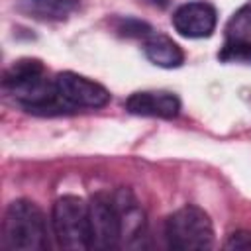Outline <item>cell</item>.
Returning a JSON list of instances; mask_svg holds the SVG:
<instances>
[{
    "instance_id": "cell-5",
    "label": "cell",
    "mask_w": 251,
    "mask_h": 251,
    "mask_svg": "<svg viewBox=\"0 0 251 251\" xmlns=\"http://www.w3.org/2000/svg\"><path fill=\"white\" fill-rule=\"evenodd\" d=\"M90 208V227H92V247L94 249H114L122 241V216L114 196L96 194L88 202Z\"/></svg>"
},
{
    "instance_id": "cell-4",
    "label": "cell",
    "mask_w": 251,
    "mask_h": 251,
    "mask_svg": "<svg viewBox=\"0 0 251 251\" xmlns=\"http://www.w3.org/2000/svg\"><path fill=\"white\" fill-rule=\"evenodd\" d=\"M165 237L169 247L173 249H180V251L210 249L214 245L212 220L202 208L194 204H186L167 218Z\"/></svg>"
},
{
    "instance_id": "cell-3",
    "label": "cell",
    "mask_w": 251,
    "mask_h": 251,
    "mask_svg": "<svg viewBox=\"0 0 251 251\" xmlns=\"http://www.w3.org/2000/svg\"><path fill=\"white\" fill-rule=\"evenodd\" d=\"M51 226L57 243L63 249L86 251L92 249L90 208L78 196L67 194L55 200L51 210Z\"/></svg>"
},
{
    "instance_id": "cell-9",
    "label": "cell",
    "mask_w": 251,
    "mask_h": 251,
    "mask_svg": "<svg viewBox=\"0 0 251 251\" xmlns=\"http://www.w3.org/2000/svg\"><path fill=\"white\" fill-rule=\"evenodd\" d=\"M145 57L161 69H176L184 63V53L176 41L165 33H151L143 41Z\"/></svg>"
},
{
    "instance_id": "cell-11",
    "label": "cell",
    "mask_w": 251,
    "mask_h": 251,
    "mask_svg": "<svg viewBox=\"0 0 251 251\" xmlns=\"http://www.w3.org/2000/svg\"><path fill=\"white\" fill-rule=\"evenodd\" d=\"M239 39H251V2L237 8L226 24V41Z\"/></svg>"
},
{
    "instance_id": "cell-6",
    "label": "cell",
    "mask_w": 251,
    "mask_h": 251,
    "mask_svg": "<svg viewBox=\"0 0 251 251\" xmlns=\"http://www.w3.org/2000/svg\"><path fill=\"white\" fill-rule=\"evenodd\" d=\"M55 88L71 108H102L110 102V92L100 82L73 71H63L55 78Z\"/></svg>"
},
{
    "instance_id": "cell-14",
    "label": "cell",
    "mask_w": 251,
    "mask_h": 251,
    "mask_svg": "<svg viewBox=\"0 0 251 251\" xmlns=\"http://www.w3.org/2000/svg\"><path fill=\"white\" fill-rule=\"evenodd\" d=\"M224 247L226 249H235V251H249L251 249V231H235V233H231Z\"/></svg>"
},
{
    "instance_id": "cell-10",
    "label": "cell",
    "mask_w": 251,
    "mask_h": 251,
    "mask_svg": "<svg viewBox=\"0 0 251 251\" xmlns=\"http://www.w3.org/2000/svg\"><path fill=\"white\" fill-rule=\"evenodd\" d=\"M78 8L76 0H18L16 10L27 18L43 22L67 20Z\"/></svg>"
},
{
    "instance_id": "cell-15",
    "label": "cell",
    "mask_w": 251,
    "mask_h": 251,
    "mask_svg": "<svg viewBox=\"0 0 251 251\" xmlns=\"http://www.w3.org/2000/svg\"><path fill=\"white\" fill-rule=\"evenodd\" d=\"M143 2L149 6H155V8H167L171 4V0H143Z\"/></svg>"
},
{
    "instance_id": "cell-8",
    "label": "cell",
    "mask_w": 251,
    "mask_h": 251,
    "mask_svg": "<svg viewBox=\"0 0 251 251\" xmlns=\"http://www.w3.org/2000/svg\"><path fill=\"white\" fill-rule=\"evenodd\" d=\"M126 110L133 116L145 118H163L171 120L176 118L180 112V100L173 92H133L126 100Z\"/></svg>"
},
{
    "instance_id": "cell-12",
    "label": "cell",
    "mask_w": 251,
    "mask_h": 251,
    "mask_svg": "<svg viewBox=\"0 0 251 251\" xmlns=\"http://www.w3.org/2000/svg\"><path fill=\"white\" fill-rule=\"evenodd\" d=\"M218 59L224 63H243L251 65V39H239V41H226L222 51L218 53Z\"/></svg>"
},
{
    "instance_id": "cell-1",
    "label": "cell",
    "mask_w": 251,
    "mask_h": 251,
    "mask_svg": "<svg viewBox=\"0 0 251 251\" xmlns=\"http://www.w3.org/2000/svg\"><path fill=\"white\" fill-rule=\"evenodd\" d=\"M2 86L29 114L61 116L73 110L69 104L61 100L55 88V80L47 78L45 65L39 59L14 61L4 73Z\"/></svg>"
},
{
    "instance_id": "cell-13",
    "label": "cell",
    "mask_w": 251,
    "mask_h": 251,
    "mask_svg": "<svg viewBox=\"0 0 251 251\" xmlns=\"http://www.w3.org/2000/svg\"><path fill=\"white\" fill-rule=\"evenodd\" d=\"M118 31L126 37H149L153 33L151 25L145 24V22H139L135 18H126V20H120V25H118Z\"/></svg>"
},
{
    "instance_id": "cell-2",
    "label": "cell",
    "mask_w": 251,
    "mask_h": 251,
    "mask_svg": "<svg viewBox=\"0 0 251 251\" xmlns=\"http://www.w3.org/2000/svg\"><path fill=\"white\" fill-rule=\"evenodd\" d=\"M2 245L12 251L47 249V224L35 202L18 198L8 204L2 220Z\"/></svg>"
},
{
    "instance_id": "cell-7",
    "label": "cell",
    "mask_w": 251,
    "mask_h": 251,
    "mask_svg": "<svg viewBox=\"0 0 251 251\" xmlns=\"http://www.w3.org/2000/svg\"><path fill=\"white\" fill-rule=\"evenodd\" d=\"M216 24H218L216 8L208 2H188L178 6L173 14L175 29L188 39L210 37L216 29Z\"/></svg>"
}]
</instances>
